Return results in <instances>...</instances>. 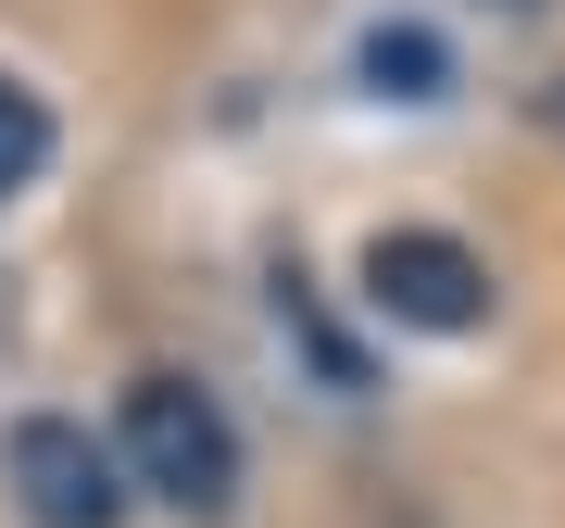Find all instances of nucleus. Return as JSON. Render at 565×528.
Segmentation results:
<instances>
[{"label":"nucleus","instance_id":"obj_1","mask_svg":"<svg viewBox=\"0 0 565 528\" xmlns=\"http://www.w3.org/2000/svg\"><path fill=\"white\" fill-rule=\"evenodd\" d=\"M114 453H126V490H151L163 516H226V490H239V427L202 378H139Z\"/></svg>","mask_w":565,"mask_h":528},{"label":"nucleus","instance_id":"obj_2","mask_svg":"<svg viewBox=\"0 0 565 528\" xmlns=\"http://www.w3.org/2000/svg\"><path fill=\"white\" fill-rule=\"evenodd\" d=\"M0 478H13L25 528H114L126 504H139V490H126V453L88 441V415H13Z\"/></svg>","mask_w":565,"mask_h":528},{"label":"nucleus","instance_id":"obj_3","mask_svg":"<svg viewBox=\"0 0 565 528\" xmlns=\"http://www.w3.org/2000/svg\"><path fill=\"white\" fill-rule=\"evenodd\" d=\"M364 303L390 327H427V340H465L490 315V264L452 240V226H377L364 240Z\"/></svg>","mask_w":565,"mask_h":528},{"label":"nucleus","instance_id":"obj_4","mask_svg":"<svg viewBox=\"0 0 565 528\" xmlns=\"http://www.w3.org/2000/svg\"><path fill=\"white\" fill-rule=\"evenodd\" d=\"M39 163H51V102H39L25 76H0V202L39 189Z\"/></svg>","mask_w":565,"mask_h":528},{"label":"nucleus","instance_id":"obj_5","mask_svg":"<svg viewBox=\"0 0 565 528\" xmlns=\"http://www.w3.org/2000/svg\"><path fill=\"white\" fill-rule=\"evenodd\" d=\"M364 76H377L390 102H427V88H440V39H427V25H377V39H364Z\"/></svg>","mask_w":565,"mask_h":528},{"label":"nucleus","instance_id":"obj_6","mask_svg":"<svg viewBox=\"0 0 565 528\" xmlns=\"http://www.w3.org/2000/svg\"><path fill=\"white\" fill-rule=\"evenodd\" d=\"M515 13H527V0H515Z\"/></svg>","mask_w":565,"mask_h":528}]
</instances>
